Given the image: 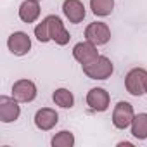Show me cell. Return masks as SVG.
<instances>
[{"label":"cell","instance_id":"obj_7","mask_svg":"<svg viewBox=\"0 0 147 147\" xmlns=\"http://www.w3.org/2000/svg\"><path fill=\"white\" fill-rule=\"evenodd\" d=\"M87 104L92 111H97V113H104L107 111L109 104H111V97H109V92H106V88H90L88 94H87Z\"/></svg>","mask_w":147,"mask_h":147},{"label":"cell","instance_id":"obj_4","mask_svg":"<svg viewBox=\"0 0 147 147\" xmlns=\"http://www.w3.org/2000/svg\"><path fill=\"white\" fill-rule=\"evenodd\" d=\"M45 19H47V23H49V35H50V40L55 42L57 45H66V43H69L71 35H69V31L64 28L62 19H61L59 16H55V14H50V16H47Z\"/></svg>","mask_w":147,"mask_h":147},{"label":"cell","instance_id":"obj_9","mask_svg":"<svg viewBox=\"0 0 147 147\" xmlns=\"http://www.w3.org/2000/svg\"><path fill=\"white\" fill-rule=\"evenodd\" d=\"M62 14L66 16V19L73 24H78L85 19L87 11L82 0H64L62 2Z\"/></svg>","mask_w":147,"mask_h":147},{"label":"cell","instance_id":"obj_15","mask_svg":"<svg viewBox=\"0 0 147 147\" xmlns=\"http://www.w3.org/2000/svg\"><path fill=\"white\" fill-rule=\"evenodd\" d=\"M52 100L55 102V106L64 107V109H71L75 106V95H73L67 88H57L52 94Z\"/></svg>","mask_w":147,"mask_h":147},{"label":"cell","instance_id":"obj_3","mask_svg":"<svg viewBox=\"0 0 147 147\" xmlns=\"http://www.w3.org/2000/svg\"><path fill=\"white\" fill-rule=\"evenodd\" d=\"M135 118V113H133V106L130 102H118L114 106V111H113V125L118 128V130H125L128 126H131V121Z\"/></svg>","mask_w":147,"mask_h":147},{"label":"cell","instance_id":"obj_17","mask_svg":"<svg viewBox=\"0 0 147 147\" xmlns=\"http://www.w3.org/2000/svg\"><path fill=\"white\" fill-rule=\"evenodd\" d=\"M52 147H73L75 145V135L67 130H62L52 137Z\"/></svg>","mask_w":147,"mask_h":147},{"label":"cell","instance_id":"obj_5","mask_svg":"<svg viewBox=\"0 0 147 147\" xmlns=\"http://www.w3.org/2000/svg\"><path fill=\"white\" fill-rule=\"evenodd\" d=\"M85 38L95 45H106L111 40V30L106 23H90L85 28Z\"/></svg>","mask_w":147,"mask_h":147},{"label":"cell","instance_id":"obj_16","mask_svg":"<svg viewBox=\"0 0 147 147\" xmlns=\"http://www.w3.org/2000/svg\"><path fill=\"white\" fill-rule=\"evenodd\" d=\"M90 9L95 16L106 18L114 9V0H90Z\"/></svg>","mask_w":147,"mask_h":147},{"label":"cell","instance_id":"obj_11","mask_svg":"<svg viewBox=\"0 0 147 147\" xmlns=\"http://www.w3.org/2000/svg\"><path fill=\"white\" fill-rule=\"evenodd\" d=\"M57 121H59V114L52 107H42L35 114V126L38 130H42V131L52 130L57 125Z\"/></svg>","mask_w":147,"mask_h":147},{"label":"cell","instance_id":"obj_10","mask_svg":"<svg viewBox=\"0 0 147 147\" xmlns=\"http://www.w3.org/2000/svg\"><path fill=\"white\" fill-rule=\"evenodd\" d=\"M12 97L19 102H31L36 97V85L31 80H18L12 85Z\"/></svg>","mask_w":147,"mask_h":147},{"label":"cell","instance_id":"obj_8","mask_svg":"<svg viewBox=\"0 0 147 147\" xmlns=\"http://www.w3.org/2000/svg\"><path fill=\"white\" fill-rule=\"evenodd\" d=\"M7 47L14 55H26L31 50V38L24 31H14L7 40Z\"/></svg>","mask_w":147,"mask_h":147},{"label":"cell","instance_id":"obj_1","mask_svg":"<svg viewBox=\"0 0 147 147\" xmlns=\"http://www.w3.org/2000/svg\"><path fill=\"white\" fill-rule=\"evenodd\" d=\"M82 69L90 80H107L113 75L114 66H113L109 57L97 55L94 61H90L87 64H82Z\"/></svg>","mask_w":147,"mask_h":147},{"label":"cell","instance_id":"obj_12","mask_svg":"<svg viewBox=\"0 0 147 147\" xmlns=\"http://www.w3.org/2000/svg\"><path fill=\"white\" fill-rule=\"evenodd\" d=\"M97 55H99L97 45L92 43V42H88V40L80 42V43H76L75 47H73V57H75L80 64H87V62L94 61Z\"/></svg>","mask_w":147,"mask_h":147},{"label":"cell","instance_id":"obj_14","mask_svg":"<svg viewBox=\"0 0 147 147\" xmlns=\"http://www.w3.org/2000/svg\"><path fill=\"white\" fill-rule=\"evenodd\" d=\"M131 135L138 140L147 138V113H140L131 121Z\"/></svg>","mask_w":147,"mask_h":147},{"label":"cell","instance_id":"obj_6","mask_svg":"<svg viewBox=\"0 0 147 147\" xmlns=\"http://www.w3.org/2000/svg\"><path fill=\"white\" fill-rule=\"evenodd\" d=\"M19 116H21L19 100H16L14 97H7V95L0 97V121L2 123H12Z\"/></svg>","mask_w":147,"mask_h":147},{"label":"cell","instance_id":"obj_2","mask_svg":"<svg viewBox=\"0 0 147 147\" xmlns=\"http://www.w3.org/2000/svg\"><path fill=\"white\" fill-rule=\"evenodd\" d=\"M145 75L147 71L144 67H133L128 71V75L125 78V88L130 95L140 97L145 94Z\"/></svg>","mask_w":147,"mask_h":147},{"label":"cell","instance_id":"obj_13","mask_svg":"<svg viewBox=\"0 0 147 147\" xmlns=\"http://www.w3.org/2000/svg\"><path fill=\"white\" fill-rule=\"evenodd\" d=\"M40 16V4L38 0H24L19 5V19L26 24L35 23Z\"/></svg>","mask_w":147,"mask_h":147},{"label":"cell","instance_id":"obj_20","mask_svg":"<svg viewBox=\"0 0 147 147\" xmlns=\"http://www.w3.org/2000/svg\"><path fill=\"white\" fill-rule=\"evenodd\" d=\"M38 2H40V0H38Z\"/></svg>","mask_w":147,"mask_h":147},{"label":"cell","instance_id":"obj_18","mask_svg":"<svg viewBox=\"0 0 147 147\" xmlns=\"http://www.w3.org/2000/svg\"><path fill=\"white\" fill-rule=\"evenodd\" d=\"M35 36H36V40H38V42H42V43L50 42V35H49V23H47V19H43L42 23H38V24L35 26Z\"/></svg>","mask_w":147,"mask_h":147},{"label":"cell","instance_id":"obj_19","mask_svg":"<svg viewBox=\"0 0 147 147\" xmlns=\"http://www.w3.org/2000/svg\"><path fill=\"white\" fill-rule=\"evenodd\" d=\"M145 94H147V75H145Z\"/></svg>","mask_w":147,"mask_h":147}]
</instances>
